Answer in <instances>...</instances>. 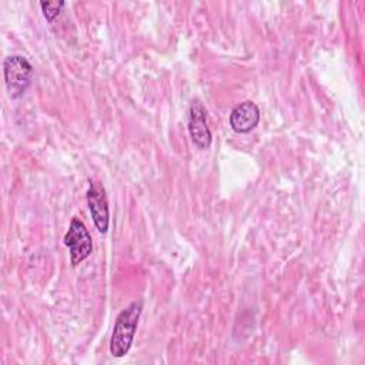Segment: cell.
Here are the masks:
<instances>
[{
	"label": "cell",
	"instance_id": "5",
	"mask_svg": "<svg viewBox=\"0 0 365 365\" xmlns=\"http://www.w3.org/2000/svg\"><path fill=\"white\" fill-rule=\"evenodd\" d=\"M87 204L98 232L106 234L108 230V221H110L108 201H107V195L103 184L97 180H90V185L87 190Z\"/></svg>",
	"mask_w": 365,
	"mask_h": 365
},
{
	"label": "cell",
	"instance_id": "1",
	"mask_svg": "<svg viewBox=\"0 0 365 365\" xmlns=\"http://www.w3.org/2000/svg\"><path fill=\"white\" fill-rule=\"evenodd\" d=\"M141 312L143 301L138 299L133 301L117 315L110 338V354L114 358H121L130 351Z\"/></svg>",
	"mask_w": 365,
	"mask_h": 365
},
{
	"label": "cell",
	"instance_id": "4",
	"mask_svg": "<svg viewBox=\"0 0 365 365\" xmlns=\"http://www.w3.org/2000/svg\"><path fill=\"white\" fill-rule=\"evenodd\" d=\"M188 133L192 143L205 150L211 145V131L207 124V110L200 100H192L188 108Z\"/></svg>",
	"mask_w": 365,
	"mask_h": 365
},
{
	"label": "cell",
	"instance_id": "7",
	"mask_svg": "<svg viewBox=\"0 0 365 365\" xmlns=\"http://www.w3.org/2000/svg\"><path fill=\"white\" fill-rule=\"evenodd\" d=\"M64 1H40V7L47 21H53L64 7Z\"/></svg>",
	"mask_w": 365,
	"mask_h": 365
},
{
	"label": "cell",
	"instance_id": "6",
	"mask_svg": "<svg viewBox=\"0 0 365 365\" xmlns=\"http://www.w3.org/2000/svg\"><path fill=\"white\" fill-rule=\"evenodd\" d=\"M259 121V108L254 101H242L237 104L230 114V125L238 134L254 130Z\"/></svg>",
	"mask_w": 365,
	"mask_h": 365
},
{
	"label": "cell",
	"instance_id": "3",
	"mask_svg": "<svg viewBox=\"0 0 365 365\" xmlns=\"http://www.w3.org/2000/svg\"><path fill=\"white\" fill-rule=\"evenodd\" d=\"M64 244L70 250V262L77 267L93 251V241L84 222L78 218H73L70 227L64 235Z\"/></svg>",
	"mask_w": 365,
	"mask_h": 365
},
{
	"label": "cell",
	"instance_id": "2",
	"mask_svg": "<svg viewBox=\"0 0 365 365\" xmlns=\"http://www.w3.org/2000/svg\"><path fill=\"white\" fill-rule=\"evenodd\" d=\"M3 73L7 93L11 98L21 97L33 80V67L30 61L19 54L4 58Z\"/></svg>",
	"mask_w": 365,
	"mask_h": 365
}]
</instances>
